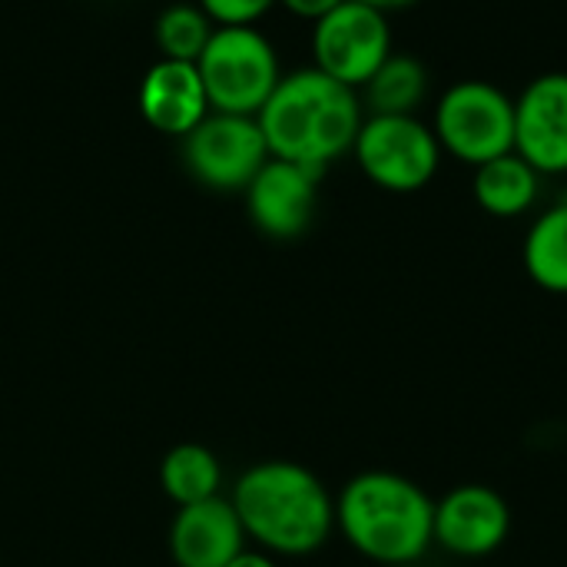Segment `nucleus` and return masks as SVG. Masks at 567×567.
Here are the masks:
<instances>
[{
    "instance_id": "18",
    "label": "nucleus",
    "mask_w": 567,
    "mask_h": 567,
    "mask_svg": "<svg viewBox=\"0 0 567 567\" xmlns=\"http://www.w3.org/2000/svg\"><path fill=\"white\" fill-rule=\"evenodd\" d=\"M216 23L203 13L199 3H169L153 27V40L159 47V56L166 60H186L196 63L206 50Z\"/></svg>"
},
{
    "instance_id": "22",
    "label": "nucleus",
    "mask_w": 567,
    "mask_h": 567,
    "mask_svg": "<svg viewBox=\"0 0 567 567\" xmlns=\"http://www.w3.org/2000/svg\"><path fill=\"white\" fill-rule=\"evenodd\" d=\"M359 3H369L382 13H392V10H405V7H415L419 0H359Z\"/></svg>"
},
{
    "instance_id": "10",
    "label": "nucleus",
    "mask_w": 567,
    "mask_h": 567,
    "mask_svg": "<svg viewBox=\"0 0 567 567\" xmlns=\"http://www.w3.org/2000/svg\"><path fill=\"white\" fill-rule=\"evenodd\" d=\"M322 173L269 156L266 166L252 176L246 193V213L252 226L269 239H296L312 226L319 203Z\"/></svg>"
},
{
    "instance_id": "7",
    "label": "nucleus",
    "mask_w": 567,
    "mask_h": 567,
    "mask_svg": "<svg viewBox=\"0 0 567 567\" xmlns=\"http://www.w3.org/2000/svg\"><path fill=\"white\" fill-rule=\"evenodd\" d=\"M392 53L389 13L369 3L342 0L312 23V66L352 90H362Z\"/></svg>"
},
{
    "instance_id": "15",
    "label": "nucleus",
    "mask_w": 567,
    "mask_h": 567,
    "mask_svg": "<svg viewBox=\"0 0 567 567\" xmlns=\"http://www.w3.org/2000/svg\"><path fill=\"white\" fill-rule=\"evenodd\" d=\"M522 262L538 289L567 296V199L535 216L522 243Z\"/></svg>"
},
{
    "instance_id": "14",
    "label": "nucleus",
    "mask_w": 567,
    "mask_h": 567,
    "mask_svg": "<svg viewBox=\"0 0 567 567\" xmlns=\"http://www.w3.org/2000/svg\"><path fill=\"white\" fill-rule=\"evenodd\" d=\"M542 173L525 163L515 150L475 166L472 176V196L482 213L495 219H518L528 216L542 199Z\"/></svg>"
},
{
    "instance_id": "5",
    "label": "nucleus",
    "mask_w": 567,
    "mask_h": 567,
    "mask_svg": "<svg viewBox=\"0 0 567 567\" xmlns=\"http://www.w3.org/2000/svg\"><path fill=\"white\" fill-rule=\"evenodd\" d=\"M432 130L445 156L475 169L515 150V96L492 80H458L439 96Z\"/></svg>"
},
{
    "instance_id": "17",
    "label": "nucleus",
    "mask_w": 567,
    "mask_h": 567,
    "mask_svg": "<svg viewBox=\"0 0 567 567\" xmlns=\"http://www.w3.org/2000/svg\"><path fill=\"white\" fill-rule=\"evenodd\" d=\"M429 96V70L412 53H392L362 86V106L369 113L409 116Z\"/></svg>"
},
{
    "instance_id": "12",
    "label": "nucleus",
    "mask_w": 567,
    "mask_h": 567,
    "mask_svg": "<svg viewBox=\"0 0 567 567\" xmlns=\"http://www.w3.org/2000/svg\"><path fill=\"white\" fill-rule=\"evenodd\" d=\"M136 106H140V116L156 133L176 136V140L193 133L213 113L196 63L166 60V56H159L143 73L140 90H136Z\"/></svg>"
},
{
    "instance_id": "20",
    "label": "nucleus",
    "mask_w": 567,
    "mask_h": 567,
    "mask_svg": "<svg viewBox=\"0 0 567 567\" xmlns=\"http://www.w3.org/2000/svg\"><path fill=\"white\" fill-rule=\"evenodd\" d=\"M289 13H296V17H302V20H319V17H326L329 10H336L342 0H279Z\"/></svg>"
},
{
    "instance_id": "13",
    "label": "nucleus",
    "mask_w": 567,
    "mask_h": 567,
    "mask_svg": "<svg viewBox=\"0 0 567 567\" xmlns=\"http://www.w3.org/2000/svg\"><path fill=\"white\" fill-rule=\"evenodd\" d=\"M246 545L239 515L223 495L176 508L169 525V558L176 567H226Z\"/></svg>"
},
{
    "instance_id": "16",
    "label": "nucleus",
    "mask_w": 567,
    "mask_h": 567,
    "mask_svg": "<svg viewBox=\"0 0 567 567\" xmlns=\"http://www.w3.org/2000/svg\"><path fill=\"white\" fill-rule=\"evenodd\" d=\"M159 488L176 508L216 498L223 488V465L216 452L199 442L173 445L159 462Z\"/></svg>"
},
{
    "instance_id": "1",
    "label": "nucleus",
    "mask_w": 567,
    "mask_h": 567,
    "mask_svg": "<svg viewBox=\"0 0 567 567\" xmlns=\"http://www.w3.org/2000/svg\"><path fill=\"white\" fill-rule=\"evenodd\" d=\"M246 538L286 558H306L319 551L336 532V498L326 482L286 458L249 465L229 495Z\"/></svg>"
},
{
    "instance_id": "3",
    "label": "nucleus",
    "mask_w": 567,
    "mask_h": 567,
    "mask_svg": "<svg viewBox=\"0 0 567 567\" xmlns=\"http://www.w3.org/2000/svg\"><path fill=\"white\" fill-rule=\"evenodd\" d=\"M336 532L372 565H419L435 548V498L399 472H359L336 495Z\"/></svg>"
},
{
    "instance_id": "21",
    "label": "nucleus",
    "mask_w": 567,
    "mask_h": 567,
    "mask_svg": "<svg viewBox=\"0 0 567 567\" xmlns=\"http://www.w3.org/2000/svg\"><path fill=\"white\" fill-rule=\"evenodd\" d=\"M226 567H276V561H272V555L269 551H262V548H243L233 561Z\"/></svg>"
},
{
    "instance_id": "6",
    "label": "nucleus",
    "mask_w": 567,
    "mask_h": 567,
    "mask_svg": "<svg viewBox=\"0 0 567 567\" xmlns=\"http://www.w3.org/2000/svg\"><path fill=\"white\" fill-rule=\"evenodd\" d=\"M352 156L372 186L399 196L425 189L445 159L432 123L419 113H369L352 143Z\"/></svg>"
},
{
    "instance_id": "9",
    "label": "nucleus",
    "mask_w": 567,
    "mask_h": 567,
    "mask_svg": "<svg viewBox=\"0 0 567 567\" xmlns=\"http://www.w3.org/2000/svg\"><path fill=\"white\" fill-rule=\"evenodd\" d=\"M512 532V508L492 485H455L435 502V545L452 558H488Z\"/></svg>"
},
{
    "instance_id": "23",
    "label": "nucleus",
    "mask_w": 567,
    "mask_h": 567,
    "mask_svg": "<svg viewBox=\"0 0 567 567\" xmlns=\"http://www.w3.org/2000/svg\"><path fill=\"white\" fill-rule=\"evenodd\" d=\"M405 567H419V565H405Z\"/></svg>"
},
{
    "instance_id": "11",
    "label": "nucleus",
    "mask_w": 567,
    "mask_h": 567,
    "mask_svg": "<svg viewBox=\"0 0 567 567\" xmlns=\"http://www.w3.org/2000/svg\"><path fill=\"white\" fill-rule=\"evenodd\" d=\"M515 153L542 176L567 173V73L551 70L515 96Z\"/></svg>"
},
{
    "instance_id": "4",
    "label": "nucleus",
    "mask_w": 567,
    "mask_h": 567,
    "mask_svg": "<svg viewBox=\"0 0 567 567\" xmlns=\"http://www.w3.org/2000/svg\"><path fill=\"white\" fill-rule=\"evenodd\" d=\"M216 113L256 116L282 80L272 40L256 27H216L196 60Z\"/></svg>"
},
{
    "instance_id": "2",
    "label": "nucleus",
    "mask_w": 567,
    "mask_h": 567,
    "mask_svg": "<svg viewBox=\"0 0 567 567\" xmlns=\"http://www.w3.org/2000/svg\"><path fill=\"white\" fill-rule=\"evenodd\" d=\"M256 120L269 156L326 173L329 163L352 153L365 106L359 90L326 76L316 66H302L282 73Z\"/></svg>"
},
{
    "instance_id": "19",
    "label": "nucleus",
    "mask_w": 567,
    "mask_h": 567,
    "mask_svg": "<svg viewBox=\"0 0 567 567\" xmlns=\"http://www.w3.org/2000/svg\"><path fill=\"white\" fill-rule=\"evenodd\" d=\"M216 27H256L279 0H196Z\"/></svg>"
},
{
    "instance_id": "8",
    "label": "nucleus",
    "mask_w": 567,
    "mask_h": 567,
    "mask_svg": "<svg viewBox=\"0 0 567 567\" xmlns=\"http://www.w3.org/2000/svg\"><path fill=\"white\" fill-rule=\"evenodd\" d=\"M266 159L269 146L256 116L213 110L193 133L183 136L186 169L216 193H243Z\"/></svg>"
}]
</instances>
